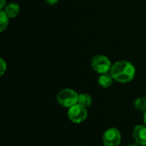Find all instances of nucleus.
I'll return each mask as SVG.
<instances>
[{
	"label": "nucleus",
	"mask_w": 146,
	"mask_h": 146,
	"mask_svg": "<svg viewBox=\"0 0 146 146\" xmlns=\"http://www.w3.org/2000/svg\"><path fill=\"white\" fill-rule=\"evenodd\" d=\"M110 73L115 81L125 84L131 82L134 79L136 68L130 62L121 60L112 64Z\"/></svg>",
	"instance_id": "1"
},
{
	"label": "nucleus",
	"mask_w": 146,
	"mask_h": 146,
	"mask_svg": "<svg viewBox=\"0 0 146 146\" xmlns=\"http://www.w3.org/2000/svg\"><path fill=\"white\" fill-rule=\"evenodd\" d=\"M78 99L79 94L74 90L70 88L62 89L56 95L57 103L61 106L67 109H69L70 107L78 104Z\"/></svg>",
	"instance_id": "2"
},
{
	"label": "nucleus",
	"mask_w": 146,
	"mask_h": 146,
	"mask_svg": "<svg viewBox=\"0 0 146 146\" xmlns=\"http://www.w3.org/2000/svg\"><path fill=\"white\" fill-rule=\"evenodd\" d=\"M111 67L110 60L104 55H97L92 59V68L99 74L110 73Z\"/></svg>",
	"instance_id": "3"
},
{
	"label": "nucleus",
	"mask_w": 146,
	"mask_h": 146,
	"mask_svg": "<svg viewBox=\"0 0 146 146\" xmlns=\"http://www.w3.org/2000/svg\"><path fill=\"white\" fill-rule=\"evenodd\" d=\"M87 116V109L79 104H76L75 105L68 109V117L73 123H82L86 120Z\"/></svg>",
	"instance_id": "4"
},
{
	"label": "nucleus",
	"mask_w": 146,
	"mask_h": 146,
	"mask_svg": "<svg viewBox=\"0 0 146 146\" xmlns=\"http://www.w3.org/2000/svg\"><path fill=\"white\" fill-rule=\"evenodd\" d=\"M121 142V132L115 127H110L107 129L103 134V143L104 146H119Z\"/></svg>",
	"instance_id": "5"
},
{
	"label": "nucleus",
	"mask_w": 146,
	"mask_h": 146,
	"mask_svg": "<svg viewBox=\"0 0 146 146\" xmlns=\"http://www.w3.org/2000/svg\"><path fill=\"white\" fill-rule=\"evenodd\" d=\"M133 137L138 145L146 146V125L139 124L134 127L133 131Z\"/></svg>",
	"instance_id": "6"
},
{
	"label": "nucleus",
	"mask_w": 146,
	"mask_h": 146,
	"mask_svg": "<svg viewBox=\"0 0 146 146\" xmlns=\"http://www.w3.org/2000/svg\"><path fill=\"white\" fill-rule=\"evenodd\" d=\"M3 10L6 13V15L9 16V19H12V18H15L19 15L21 8L19 4L16 3H9L6 4V6L3 8Z\"/></svg>",
	"instance_id": "7"
},
{
	"label": "nucleus",
	"mask_w": 146,
	"mask_h": 146,
	"mask_svg": "<svg viewBox=\"0 0 146 146\" xmlns=\"http://www.w3.org/2000/svg\"><path fill=\"white\" fill-rule=\"evenodd\" d=\"M114 81H115V80L112 77V75L110 74V73L100 74V76L98 77V85L101 87H103V88H109V87H110L113 85Z\"/></svg>",
	"instance_id": "8"
},
{
	"label": "nucleus",
	"mask_w": 146,
	"mask_h": 146,
	"mask_svg": "<svg viewBox=\"0 0 146 146\" xmlns=\"http://www.w3.org/2000/svg\"><path fill=\"white\" fill-rule=\"evenodd\" d=\"M78 104L87 109L92 104V98L91 97V95H89L87 93H80V94H79Z\"/></svg>",
	"instance_id": "9"
},
{
	"label": "nucleus",
	"mask_w": 146,
	"mask_h": 146,
	"mask_svg": "<svg viewBox=\"0 0 146 146\" xmlns=\"http://www.w3.org/2000/svg\"><path fill=\"white\" fill-rule=\"evenodd\" d=\"M134 108L137 110L145 113L146 111V97H140L136 98L134 101Z\"/></svg>",
	"instance_id": "10"
},
{
	"label": "nucleus",
	"mask_w": 146,
	"mask_h": 146,
	"mask_svg": "<svg viewBox=\"0 0 146 146\" xmlns=\"http://www.w3.org/2000/svg\"><path fill=\"white\" fill-rule=\"evenodd\" d=\"M9 16L6 15V13L1 9L0 10V32L3 33L4 30L7 29L9 25Z\"/></svg>",
	"instance_id": "11"
},
{
	"label": "nucleus",
	"mask_w": 146,
	"mask_h": 146,
	"mask_svg": "<svg viewBox=\"0 0 146 146\" xmlns=\"http://www.w3.org/2000/svg\"><path fill=\"white\" fill-rule=\"evenodd\" d=\"M6 70H7V63L3 58H1L0 59V75L3 76Z\"/></svg>",
	"instance_id": "12"
},
{
	"label": "nucleus",
	"mask_w": 146,
	"mask_h": 146,
	"mask_svg": "<svg viewBox=\"0 0 146 146\" xmlns=\"http://www.w3.org/2000/svg\"><path fill=\"white\" fill-rule=\"evenodd\" d=\"M45 2L50 5H54L58 2V0H45Z\"/></svg>",
	"instance_id": "13"
},
{
	"label": "nucleus",
	"mask_w": 146,
	"mask_h": 146,
	"mask_svg": "<svg viewBox=\"0 0 146 146\" xmlns=\"http://www.w3.org/2000/svg\"><path fill=\"white\" fill-rule=\"evenodd\" d=\"M6 0H1V4H0V9H3V8L6 6Z\"/></svg>",
	"instance_id": "14"
},
{
	"label": "nucleus",
	"mask_w": 146,
	"mask_h": 146,
	"mask_svg": "<svg viewBox=\"0 0 146 146\" xmlns=\"http://www.w3.org/2000/svg\"><path fill=\"white\" fill-rule=\"evenodd\" d=\"M144 122H145V125H146V111L144 113Z\"/></svg>",
	"instance_id": "15"
},
{
	"label": "nucleus",
	"mask_w": 146,
	"mask_h": 146,
	"mask_svg": "<svg viewBox=\"0 0 146 146\" xmlns=\"http://www.w3.org/2000/svg\"><path fill=\"white\" fill-rule=\"evenodd\" d=\"M127 146H141V145H138L137 143H135V144H131V145H128Z\"/></svg>",
	"instance_id": "16"
}]
</instances>
